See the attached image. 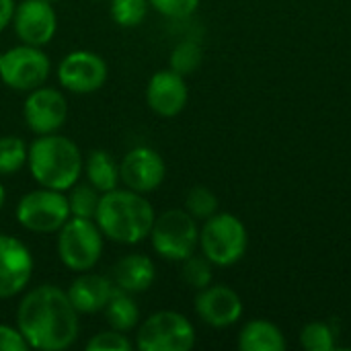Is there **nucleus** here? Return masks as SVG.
Returning a JSON list of instances; mask_svg holds the SVG:
<instances>
[{"mask_svg":"<svg viewBox=\"0 0 351 351\" xmlns=\"http://www.w3.org/2000/svg\"><path fill=\"white\" fill-rule=\"evenodd\" d=\"M249 247V234L243 220L228 212H216L199 228V251L216 267L239 263Z\"/></svg>","mask_w":351,"mask_h":351,"instance_id":"obj_4","label":"nucleus"},{"mask_svg":"<svg viewBox=\"0 0 351 351\" xmlns=\"http://www.w3.org/2000/svg\"><path fill=\"white\" fill-rule=\"evenodd\" d=\"M4 202H6V191H4V185L0 183V210L4 208Z\"/></svg>","mask_w":351,"mask_h":351,"instance_id":"obj_33","label":"nucleus"},{"mask_svg":"<svg viewBox=\"0 0 351 351\" xmlns=\"http://www.w3.org/2000/svg\"><path fill=\"white\" fill-rule=\"evenodd\" d=\"M185 210L195 220H208L218 212V197L216 193L206 185H195L185 195Z\"/></svg>","mask_w":351,"mask_h":351,"instance_id":"obj_26","label":"nucleus"},{"mask_svg":"<svg viewBox=\"0 0 351 351\" xmlns=\"http://www.w3.org/2000/svg\"><path fill=\"white\" fill-rule=\"evenodd\" d=\"M78 311L68 292L53 284L29 290L16 308V327L29 350L64 351L72 348L80 333Z\"/></svg>","mask_w":351,"mask_h":351,"instance_id":"obj_1","label":"nucleus"},{"mask_svg":"<svg viewBox=\"0 0 351 351\" xmlns=\"http://www.w3.org/2000/svg\"><path fill=\"white\" fill-rule=\"evenodd\" d=\"M23 117L35 136L56 134L68 119L66 95L60 88L45 84L29 90L23 105Z\"/></svg>","mask_w":351,"mask_h":351,"instance_id":"obj_11","label":"nucleus"},{"mask_svg":"<svg viewBox=\"0 0 351 351\" xmlns=\"http://www.w3.org/2000/svg\"><path fill=\"white\" fill-rule=\"evenodd\" d=\"M156 212L146 195L128 187L101 193L95 222L107 241L117 245H138L150 237Z\"/></svg>","mask_w":351,"mask_h":351,"instance_id":"obj_2","label":"nucleus"},{"mask_svg":"<svg viewBox=\"0 0 351 351\" xmlns=\"http://www.w3.org/2000/svg\"><path fill=\"white\" fill-rule=\"evenodd\" d=\"M148 239L158 257L181 263L199 249V226L187 210L173 208L154 218Z\"/></svg>","mask_w":351,"mask_h":351,"instance_id":"obj_6","label":"nucleus"},{"mask_svg":"<svg viewBox=\"0 0 351 351\" xmlns=\"http://www.w3.org/2000/svg\"><path fill=\"white\" fill-rule=\"evenodd\" d=\"M27 167L39 187L68 191L80 181L84 158L76 142L56 132L37 136L29 144Z\"/></svg>","mask_w":351,"mask_h":351,"instance_id":"obj_3","label":"nucleus"},{"mask_svg":"<svg viewBox=\"0 0 351 351\" xmlns=\"http://www.w3.org/2000/svg\"><path fill=\"white\" fill-rule=\"evenodd\" d=\"M35 259L29 247L12 237L0 234V300L19 296L31 284Z\"/></svg>","mask_w":351,"mask_h":351,"instance_id":"obj_12","label":"nucleus"},{"mask_svg":"<svg viewBox=\"0 0 351 351\" xmlns=\"http://www.w3.org/2000/svg\"><path fill=\"white\" fill-rule=\"evenodd\" d=\"M195 341V327L185 315L158 311L140 323L134 346L140 351H189Z\"/></svg>","mask_w":351,"mask_h":351,"instance_id":"obj_7","label":"nucleus"},{"mask_svg":"<svg viewBox=\"0 0 351 351\" xmlns=\"http://www.w3.org/2000/svg\"><path fill=\"white\" fill-rule=\"evenodd\" d=\"M103 313H105L107 325L115 331L130 333L140 325V308H138L136 300L132 298V294H128L119 288L113 290Z\"/></svg>","mask_w":351,"mask_h":351,"instance_id":"obj_21","label":"nucleus"},{"mask_svg":"<svg viewBox=\"0 0 351 351\" xmlns=\"http://www.w3.org/2000/svg\"><path fill=\"white\" fill-rule=\"evenodd\" d=\"M0 58H2V51H0Z\"/></svg>","mask_w":351,"mask_h":351,"instance_id":"obj_35","label":"nucleus"},{"mask_svg":"<svg viewBox=\"0 0 351 351\" xmlns=\"http://www.w3.org/2000/svg\"><path fill=\"white\" fill-rule=\"evenodd\" d=\"M193 308L202 323L214 329H226L237 325L245 311L239 292L224 284H210L204 290H197Z\"/></svg>","mask_w":351,"mask_h":351,"instance_id":"obj_14","label":"nucleus"},{"mask_svg":"<svg viewBox=\"0 0 351 351\" xmlns=\"http://www.w3.org/2000/svg\"><path fill=\"white\" fill-rule=\"evenodd\" d=\"M86 351H132L136 346L132 343V339L128 337V333L115 331V329H107L101 333H95L88 341H86Z\"/></svg>","mask_w":351,"mask_h":351,"instance_id":"obj_29","label":"nucleus"},{"mask_svg":"<svg viewBox=\"0 0 351 351\" xmlns=\"http://www.w3.org/2000/svg\"><path fill=\"white\" fill-rule=\"evenodd\" d=\"M189 101L185 76L167 68L150 76L146 86V103L160 117H177Z\"/></svg>","mask_w":351,"mask_h":351,"instance_id":"obj_16","label":"nucleus"},{"mask_svg":"<svg viewBox=\"0 0 351 351\" xmlns=\"http://www.w3.org/2000/svg\"><path fill=\"white\" fill-rule=\"evenodd\" d=\"M148 8H150L148 0H111L109 14L119 27L132 29L144 23Z\"/></svg>","mask_w":351,"mask_h":351,"instance_id":"obj_25","label":"nucleus"},{"mask_svg":"<svg viewBox=\"0 0 351 351\" xmlns=\"http://www.w3.org/2000/svg\"><path fill=\"white\" fill-rule=\"evenodd\" d=\"M202 60H204L202 45L193 39H183L171 51V70L179 72L181 76H189L202 66Z\"/></svg>","mask_w":351,"mask_h":351,"instance_id":"obj_24","label":"nucleus"},{"mask_svg":"<svg viewBox=\"0 0 351 351\" xmlns=\"http://www.w3.org/2000/svg\"><path fill=\"white\" fill-rule=\"evenodd\" d=\"M107 62L88 49H76L62 58L58 66V82L62 88L74 95L97 93L107 80Z\"/></svg>","mask_w":351,"mask_h":351,"instance_id":"obj_10","label":"nucleus"},{"mask_svg":"<svg viewBox=\"0 0 351 351\" xmlns=\"http://www.w3.org/2000/svg\"><path fill=\"white\" fill-rule=\"evenodd\" d=\"M239 350L243 351H284L286 339L278 325L265 319H253L243 325L239 333Z\"/></svg>","mask_w":351,"mask_h":351,"instance_id":"obj_19","label":"nucleus"},{"mask_svg":"<svg viewBox=\"0 0 351 351\" xmlns=\"http://www.w3.org/2000/svg\"><path fill=\"white\" fill-rule=\"evenodd\" d=\"M29 146L16 136L0 138V177L14 175L23 167H27Z\"/></svg>","mask_w":351,"mask_h":351,"instance_id":"obj_23","label":"nucleus"},{"mask_svg":"<svg viewBox=\"0 0 351 351\" xmlns=\"http://www.w3.org/2000/svg\"><path fill=\"white\" fill-rule=\"evenodd\" d=\"M29 343L25 341L19 327L0 325V351H27Z\"/></svg>","mask_w":351,"mask_h":351,"instance_id":"obj_31","label":"nucleus"},{"mask_svg":"<svg viewBox=\"0 0 351 351\" xmlns=\"http://www.w3.org/2000/svg\"><path fill=\"white\" fill-rule=\"evenodd\" d=\"M12 29L21 43L43 47L58 31V14L47 0H21L14 8Z\"/></svg>","mask_w":351,"mask_h":351,"instance_id":"obj_15","label":"nucleus"},{"mask_svg":"<svg viewBox=\"0 0 351 351\" xmlns=\"http://www.w3.org/2000/svg\"><path fill=\"white\" fill-rule=\"evenodd\" d=\"M68 197V206H70V216L76 218H90L95 220L99 202H101V193L86 181V183H76L66 191Z\"/></svg>","mask_w":351,"mask_h":351,"instance_id":"obj_22","label":"nucleus"},{"mask_svg":"<svg viewBox=\"0 0 351 351\" xmlns=\"http://www.w3.org/2000/svg\"><path fill=\"white\" fill-rule=\"evenodd\" d=\"M47 2H51V4H53V2H58V0H47Z\"/></svg>","mask_w":351,"mask_h":351,"instance_id":"obj_34","label":"nucleus"},{"mask_svg":"<svg viewBox=\"0 0 351 351\" xmlns=\"http://www.w3.org/2000/svg\"><path fill=\"white\" fill-rule=\"evenodd\" d=\"M84 177L99 191L107 193L119 187V162L107 150H90L84 158Z\"/></svg>","mask_w":351,"mask_h":351,"instance_id":"obj_20","label":"nucleus"},{"mask_svg":"<svg viewBox=\"0 0 351 351\" xmlns=\"http://www.w3.org/2000/svg\"><path fill=\"white\" fill-rule=\"evenodd\" d=\"M14 216L16 222L29 232L53 234L70 218L66 191H56L47 187L33 189L19 199Z\"/></svg>","mask_w":351,"mask_h":351,"instance_id":"obj_8","label":"nucleus"},{"mask_svg":"<svg viewBox=\"0 0 351 351\" xmlns=\"http://www.w3.org/2000/svg\"><path fill=\"white\" fill-rule=\"evenodd\" d=\"M167 177L165 158L150 146H136L119 162V179L123 187L148 195L156 191Z\"/></svg>","mask_w":351,"mask_h":351,"instance_id":"obj_13","label":"nucleus"},{"mask_svg":"<svg viewBox=\"0 0 351 351\" xmlns=\"http://www.w3.org/2000/svg\"><path fill=\"white\" fill-rule=\"evenodd\" d=\"M16 2L14 0H0V31H4L8 25H12Z\"/></svg>","mask_w":351,"mask_h":351,"instance_id":"obj_32","label":"nucleus"},{"mask_svg":"<svg viewBox=\"0 0 351 351\" xmlns=\"http://www.w3.org/2000/svg\"><path fill=\"white\" fill-rule=\"evenodd\" d=\"M51 62L49 56L37 47L19 43L6 51H2L0 58V80L19 93H29L37 86H43L49 78Z\"/></svg>","mask_w":351,"mask_h":351,"instance_id":"obj_9","label":"nucleus"},{"mask_svg":"<svg viewBox=\"0 0 351 351\" xmlns=\"http://www.w3.org/2000/svg\"><path fill=\"white\" fill-rule=\"evenodd\" d=\"M300 346L308 351H333L335 350V333L327 323H321V321L308 323L300 331Z\"/></svg>","mask_w":351,"mask_h":351,"instance_id":"obj_28","label":"nucleus"},{"mask_svg":"<svg viewBox=\"0 0 351 351\" xmlns=\"http://www.w3.org/2000/svg\"><path fill=\"white\" fill-rule=\"evenodd\" d=\"M148 2L158 14L167 19H187L199 6V0H148Z\"/></svg>","mask_w":351,"mask_h":351,"instance_id":"obj_30","label":"nucleus"},{"mask_svg":"<svg viewBox=\"0 0 351 351\" xmlns=\"http://www.w3.org/2000/svg\"><path fill=\"white\" fill-rule=\"evenodd\" d=\"M156 280V267L154 261L148 255L142 253H130L123 255L113 267H111V282L115 288L128 292V294H142L152 288Z\"/></svg>","mask_w":351,"mask_h":351,"instance_id":"obj_18","label":"nucleus"},{"mask_svg":"<svg viewBox=\"0 0 351 351\" xmlns=\"http://www.w3.org/2000/svg\"><path fill=\"white\" fill-rule=\"evenodd\" d=\"M113 290H115V284L111 282V278L93 274L90 269V271H82L70 284L66 292H68L72 306L78 311V315H95L105 308Z\"/></svg>","mask_w":351,"mask_h":351,"instance_id":"obj_17","label":"nucleus"},{"mask_svg":"<svg viewBox=\"0 0 351 351\" xmlns=\"http://www.w3.org/2000/svg\"><path fill=\"white\" fill-rule=\"evenodd\" d=\"M56 234V251L66 269L82 274L99 265L103 257L105 237L95 220L70 216L68 222Z\"/></svg>","mask_w":351,"mask_h":351,"instance_id":"obj_5","label":"nucleus"},{"mask_svg":"<svg viewBox=\"0 0 351 351\" xmlns=\"http://www.w3.org/2000/svg\"><path fill=\"white\" fill-rule=\"evenodd\" d=\"M181 280L193 288V290H204L206 286L212 284V263L204 257V255H191L185 261H181Z\"/></svg>","mask_w":351,"mask_h":351,"instance_id":"obj_27","label":"nucleus"}]
</instances>
